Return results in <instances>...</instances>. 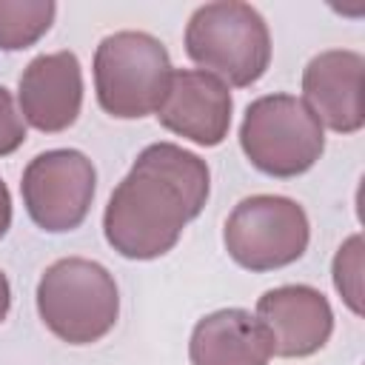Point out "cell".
I'll return each instance as SVG.
<instances>
[{"mask_svg":"<svg viewBox=\"0 0 365 365\" xmlns=\"http://www.w3.org/2000/svg\"><path fill=\"white\" fill-rule=\"evenodd\" d=\"M208 194L211 171L202 157L174 143H151L106 202V242L125 259H157L180 242Z\"/></svg>","mask_w":365,"mask_h":365,"instance_id":"1","label":"cell"},{"mask_svg":"<svg viewBox=\"0 0 365 365\" xmlns=\"http://www.w3.org/2000/svg\"><path fill=\"white\" fill-rule=\"evenodd\" d=\"M185 54L225 86H254L271 63L265 17L240 0H217L194 9L185 26Z\"/></svg>","mask_w":365,"mask_h":365,"instance_id":"2","label":"cell"},{"mask_svg":"<svg viewBox=\"0 0 365 365\" xmlns=\"http://www.w3.org/2000/svg\"><path fill=\"white\" fill-rule=\"evenodd\" d=\"M37 314L57 339L91 345L117 325L120 291L106 265L86 257H63L37 282Z\"/></svg>","mask_w":365,"mask_h":365,"instance_id":"3","label":"cell"},{"mask_svg":"<svg viewBox=\"0 0 365 365\" xmlns=\"http://www.w3.org/2000/svg\"><path fill=\"white\" fill-rule=\"evenodd\" d=\"M91 68L97 103L117 120L157 114L174 71L165 46L154 34L131 29L103 37Z\"/></svg>","mask_w":365,"mask_h":365,"instance_id":"4","label":"cell"},{"mask_svg":"<svg viewBox=\"0 0 365 365\" xmlns=\"http://www.w3.org/2000/svg\"><path fill=\"white\" fill-rule=\"evenodd\" d=\"M240 148L248 163L279 180L314 168L325 151V128L294 94L257 97L240 123Z\"/></svg>","mask_w":365,"mask_h":365,"instance_id":"5","label":"cell"},{"mask_svg":"<svg viewBox=\"0 0 365 365\" xmlns=\"http://www.w3.org/2000/svg\"><path fill=\"white\" fill-rule=\"evenodd\" d=\"M311 240L305 208L282 194H254L234 205L222 242L228 257L248 271H277L297 262Z\"/></svg>","mask_w":365,"mask_h":365,"instance_id":"6","label":"cell"},{"mask_svg":"<svg viewBox=\"0 0 365 365\" xmlns=\"http://www.w3.org/2000/svg\"><path fill=\"white\" fill-rule=\"evenodd\" d=\"M97 191L94 163L77 148H51L29 160L20 180L31 222L48 234L74 231L88 217Z\"/></svg>","mask_w":365,"mask_h":365,"instance_id":"7","label":"cell"},{"mask_svg":"<svg viewBox=\"0 0 365 365\" xmlns=\"http://www.w3.org/2000/svg\"><path fill=\"white\" fill-rule=\"evenodd\" d=\"M234 100L228 86L200 68H174L157 120L177 137L197 145H220L231 128Z\"/></svg>","mask_w":365,"mask_h":365,"instance_id":"8","label":"cell"},{"mask_svg":"<svg viewBox=\"0 0 365 365\" xmlns=\"http://www.w3.org/2000/svg\"><path fill=\"white\" fill-rule=\"evenodd\" d=\"M365 57L351 48H328L302 68V103L336 134H356L365 125Z\"/></svg>","mask_w":365,"mask_h":365,"instance_id":"9","label":"cell"},{"mask_svg":"<svg viewBox=\"0 0 365 365\" xmlns=\"http://www.w3.org/2000/svg\"><path fill=\"white\" fill-rule=\"evenodd\" d=\"M271 334L274 356H311L334 334V311L328 297L314 285H279L257 299L254 314Z\"/></svg>","mask_w":365,"mask_h":365,"instance_id":"10","label":"cell"},{"mask_svg":"<svg viewBox=\"0 0 365 365\" xmlns=\"http://www.w3.org/2000/svg\"><path fill=\"white\" fill-rule=\"evenodd\" d=\"M17 103L23 120L43 134L71 128L83 108V68L77 54L66 48L37 54L20 74Z\"/></svg>","mask_w":365,"mask_h":365,"instance_id":"11","label":"cell"},{"mask_svg":"<svg viewBox=\"0 0 365 365\" xmlns=\"http://www.w3.org/2000/svg\"><path fill=\"white\" fill-rule=\"evenodd\" d=\"M191 365H268V328L245 308H220L197 319L188 342Z\"/></svg>","mask_w":365,"mask_h":365,"instance_id":"12","label":"cell"},{"mask_svg":"<svg viewBox=\"0 0 365 365\" xmlns=\"http://www.w3.org/2000/svg\"><path fill=\"white\" fill-rule=\"evenodd\" d=\"M51 0H0V48L20 51L34 46L54 23Z\"/></svg>","mask_w":365,"mask_h":365,"instance_id":"13","label":"cell"},{"mask_svg":"<svg viewBox=\"0 0 365 365\" xmlns=\"http://www.w3.org/2000/svg\"><path fill=\"white\" fill-rule=\"evenodd\" d=\"M365 262V242L362 234H351L334 254L331 262V277H334V288L342 297V302L362 317V265Z\"/></svg>","mask_w":365,"mask_h":365,"instance_id":"14","label":"cell"},{"mask_svg":"<svg viewBox=\"0 0 365 365\" xmlns=\"http://www.w3.org/2000/svg\"><path fill=\"white\" fill-rule=\"evenodd\" d=\"M26 143V120L14 106V97L0 86V157L14 154Z\"/></svg>","mask_w":365,"mask_h":365,"instance_id":"15","label":"cell"},{"mask_svg":"<svg viewBox=\"0 0 365 365\" xmlns=\"http://www.w3.org/2000/svg\"><path fill=\"white\" fill-rule=\"evenodd\" d=\"M9 228H11V194L9 185L0 180V240L6 237Z\"/></svg>","mask_w":365,"mask_h":365,"instance_id":"16","label":"cell"},{"mask_svg":"<svg viewBox=\"0 0 365 365\" xmlns=\"http://www.w3.org/2000/svg\"><path fill=\"white\" fill-rule=\"evenodd\" d=\"M9 308H11V285L9 277L0 271V322L9 317Z\"/></svg>","mask_w":365,"mask_h":365,"instance_id":"17","label":"cell"}]
</instances>
